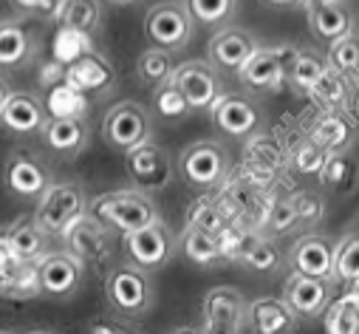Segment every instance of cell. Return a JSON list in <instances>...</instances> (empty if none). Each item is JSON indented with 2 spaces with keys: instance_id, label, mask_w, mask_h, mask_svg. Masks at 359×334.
<instances>
[{
  "instance_id": "34",
  "label": "cell",
  "mask_w": 359,
  "mask_h": 334,
  "mask_svg": "<svg viewBox=\"0 0 359 334\" xmlns=\"http://www.w3.org/2000/svg\"><path fill=\"white\" fill-rule=\"evenodd\" d=\"M328 68L325 54H320L317 48H297L292 68H289V82L294 86V91L309 94V88L314 86V79Z\"/></svg>"
},
{
  "instance_id": "38",
  "label": "cell",
  "mask_w": 359,
  "mask_h": 334,
  "mask_svg": "<svg viewBox=\"0 0 359 334\" xmlns=\"http://www.w3.org/2000/svg\"><path fill=\"white\" fill-rule=\"evenodd\" d=\"M286 161L283 156V147L272 139V136H249V147H246V164L257 167V171H266V173H275L278 167Z\"/></svg>"
},
{
  "instance_id": "30",
  "label": "cell",
  "mask_w": 359,
  "mask_h": 334,
  "mask_svg": "<svg viewBox=\"0 0 359 334\" xmlns=\"http://www.w3.org/2000/svg\"><path fill=\"white\" fill-rule=\"evenodd\" d=\"M235 261L243 264V267L252 269V272L269 275V272L278 269L280 253H278L275 243L269 241V238H263V235L246 229V232H243V241H241V246H238V253H235Z\"/></svg>"
},
{
  "instance_id": "22",
  "label": "cell",
  "mask_w": 359,
  "mask_h": 334,
  "mask_svg": "<svg viewBox=\"0 0 359 334\" xmlns=\"http://www.w3.org/2000/svg\"><path fill=\"white\" fill-rule=\"evenodd\" d=\"M331 249L334 243L325 235H317V232L300 235L289 246V267L292 272H300V275L331 278Z\"/></svg>"
},
{
  "instance_id": "17",
  "label": "cell",
  "mask_w": 359,
  "mask_h": 334,
  "mask_svg": "<svg viewBox=\"0 0 359 334\" xmlns=\"http://www.w3.org/2000/svg\"><path fill=\"white\" fill-rule=\"evenodd\" d=\"M40 136L48 150H54L62 159H71L91 145V125H88L85 116H76V114H57L43 122Z\"/></svg>"
},
{
  "instance_id": "12",
  "label": "cell",
  "mask_w": 359,
  "mask_h": 334,
  "mask_svg": "<svg viewBox=\"0 0 359 334\" xmlns=\"http://www.w3.org/2000/svg\"><path fill=\"white\" fill-rule=\"evenodd\" d=\"M204 331L235 334L246 328V300L235 286H212L201 300Z\"/></svg>"
},
{
  "instance_id": "19",
  "label": "cell",
  "mask_w": 359,
  "mask_h": 334,
  "mask_svg": "<svg viewBox=\"0 0 359 334\" xmlns=\"http://www.w3.org/2000/svg\"><path fill=\"white\" fill-rule=\"evenodd\" d=\"M46 119L48 108L37 94L29 91H9V97L0 105V125L15 136H37Z\"/></svg>"
},
{
  "instance_id": "48",
  "label": "cell",
  "mask_w": 359,
  "mask_h": 334,
  "mask_svg": "<svg viewBox=\"0 0 359 334\" xmlns=\"http://www.w3.org/2000/svg\"><path fill=\"white\" fill-rule=\"evenodd\" d=\"M9 91H12V88H9V82H6L4 76H0V105H4V100L9 97Z\"/></svg>"
},
{
  "instance_id": "25",
  "label": "cell",
  "mask_w": 359,
  "mask_h": 334,
  "mask_svg": "<svg viewBox=\"0 0 359 334\" xmlns=\"http://www.w3.org/2000/svg\"><path fill=\"white\" fill-rule=\"evenodd\" d=\"M353 91H356V76H348V74H339L334 68H325L314 86L309 88V97L323 108V111H342L348 108V102L353 100Z\"/></svg>"
},
{
  "instance_id": "23",
  "label": "cell",
  "mask_w": 359,
  "mask_h": 334,
  "mask_svg": "<svg viewBox=\"0 0 359 334\" xmlns=\"http://www.w3.org/2000/svg\"><path fill=\"white\" fill-rule=\"evenodd\" d=\"M246 328L257 334H289L297 328V314L283 298H257L246 303Z\"/></svg>"
},
{
  "instance_id": "15",
  "label": "cell",
  "mask_w": 359,
  "mask_h": 334,
  "mask_svg": "<svg viewBox=\"0 0 359 334\" xmlns=\"http://www.w3.org/2000/svg\"><path fill=\"white\" fill-rule=\"evenodd\" d=\"M4 182L6 187L18 196V199H26V201H37L40 193L54 182L51 179V171L46 167V161L34 153H26V150H15L6 164H4Z\"/></svg>"
},
{
  "instance_id": "26",
  "label": "cell",
  "mask_w": 359,
  "mask_h": 334,
  "mask_svg": "<svg viewBox=\"0 0 359 334\" xmlns=\"http://www.w3.org/2000/svg\"><path fill=\"white\" fill-rule=\"evenodd\" d=\"M4 238L18 264H37L48 253V241H51L32 218H20L18 224H12Z\"/></svg>"
},
{
  "instance_id": "11",
  "label": "cell",
  "mask_w": 359,
  "mask_h": 334,
  "mask_svg": "<svg viewBox=\"0 0 359 334\" xmlns=\"http://www.w3.org/2000/svg\"><path fill=\"white\" fill-rule=\"evenodd\" d=\"M170 79L175 82V88L184 94L190 111H207L224 94L221 74L210 60H184V62H178L172 68Z\"/></svg>"
},
{
  "instance_id": "41",
  "label": "cell",
  "mask_w": 359,
  "mask_h": 334,
  "mask_svg": "<svg viewBox=\"0 0 359 334\" xmlns=\"http://www.w3.org/2000/svg\"><path fill=\"white\" fill-rule=\"evenodd\" d=\"M187 224H196V227H201V229H207V232H221L226 224H232L229 221V215H226V210L218 204V201H210V199H201L198 204H196V210L190 213V221Z\"/></svg>"
},
{
  "instance_id": "13",
  "label": "cell",
  "mask_w": 359,
  "mask_h": 334,
  "mask_svg": "<svg viewBox=\"0 0 359 334\" xmlns=\"http://www.w3.org/2000/svg\"><path fill=\"white\" fill-rule=\"evenodd\" d=\"M207 111L212 116V125L221 133L235 136V139H249L260 128V108L246 94H226L224 91Z\"/></svg>"
},
{
  "instance_id": "46",
  "label": "cell",
  "mask_w": 359,
  "mask_h": 334,
  "mask_svg": "<svg viewBox=\"0 0 359 334\" xmlns=\"http://www.w3.org/2000/svg\"><path fill=\"white\" fill-rule=\"evenodd\" d=\"M88 331H94V334H111V331H125V323H116V326H111V323H91V326H88Z\"/></svg>"
},
{
  "instance_id": "4",
  "label": "cell",
  "mask_w": 359,
  "mask_h": 334,
  "mask_svg": "<svg viewBox=\"0 0 359 334\" xmlns=\"http://www.w3.org/2000/svg\"><path fill=\"white\" fill-rule=\"evenodd\" d=\"M105 298H108L111 309L119 317L139 320L156 303V283H153V278H150L147 269H142L136 264H122V267H116L108 275V281H105Z\"/></svg>"
},
{
  "instance_id": "31",
  "label": "cell",
  "mask_w": 359,
  "mask_h": 334,
  "mask_svg": "<svg viewBox=\"0 0 359 334\" xmlns=\"http://www.w3.org/2000/svg\"><path fill=\"white\" fill-rule=\"evenodd\" d=\"M331 278L337 283H356L359 281V235L348 229L331 249Z\"/></svg>"
},
{
  "instance_id": "20",
  "label": "cell",
  "mask_w": 359,
  "mask_h": 334,
  "mask_svg": "<svg viewBox=\"0 0 359 334\" xmlns=\"http://www.w3.org/2000/svg\"><path fill=\"white\" fill-rule=\"evenodd\" d=\"M51 20L62 34L94 40L102 26V0H57Z\"/></svg>"
},
{
  "instance_id": "3",
  "label": "cell",
  "mask_w": 359,
  "mask_h": 334,
  "mask_svg": "<svg viewBox=\"0 0 359 334\" xmlns=\"http://www.w3.org/2000/svg\"><path fill=\"white\" fill-rule=\"evenodd\" d=\"M88 193L79 182H51L34 207L32 221L48 235V238H60L79 215L88 213Z\"/></svg>"
},
{
  "instance_id": "2",
  "label": "cell",
  "mask_w": 359,
  "mask_h": 334,
  "mask_svg": "<svg viewBox=\"0 0 359 334\" xmlns=\"http://www.w3.org/2000/svg\"><path fill=\"white\" fill-rule=\"evenodd\" d=\"M297 46H255L238 65V82L252 94H278L289 82V68Z\"/></svg>"
},
{
  "instance_id": "40",
  "label": "cell",
  "mask_w": 359,
  "mask_h": 334,
  "mask_svg": "<svg viewBox=\"0 0 359 334\" xmlns=\"http://www.w3.org/2000/svg\"><path fill=\"white\" fill-rule=\"evenodd\" d=\"M317 176L323 179V185H328L334 190L348 187V182H351V161H348V156L345 153H325Z\"/></svg>"
},
{
  "instance_id": "7",
  "label": "cell",
  "mask_w": 359,
  "mask_h": 334,
  "mask_svg": "<svg viewBox=\"0 0 359 334\" xmlns=\"http://www.w3.org/2000/svg\"><path fill=\"white\" fill-rule=\"evenodd\" d=\"M122 246H125L128 261L147 269V272H158L175 255V238H172V232L167 229V224L161 218L153 221V224H144L139 229L125 232Z\"/></svg>"
},
{
  "instance_id": "37",
  "label": "cell",
  "mask_w": 359,
  "mask_h": 334,
  "mask_svg": "<svg viewBox=\"0 0 359 334\" xmlns=\"http://www.w3.org/2000/svg\"><path fill=\"white\" fill-rule=\"evenodd\" d=\"M153 111L167 119V122H175V119H184L190 114V105L184 100V94L175 88V82L167 76L161 79L158 86H153Z\"/></svg>"
},
{
  "instance_id": "45",
  "label": "cell",
  "mask_w": 359,
  "mask_h": 334,
  "mask_svg": "<svg viewBox=\"0 0 359 334\" xmlns=\"http://www.w3.org/2000/svg\"><path fill=\"white\" fill-rule=\"evenodd\" d=\"M18 261H15V255L9 253V246H6V238L0 235V292H6L9 289V283H12V278H15V272H18Z\"/></svg>"
},
{
  "instance_id": "49",
  "label": "cell",
  "mask_w": 359,
  "mask_h": 334,
  "mask_svg": "<svg viewBox=\"0 0 359 334\" xmlns=\"http://www.w3.org/2000/svg\"><path fill=\"white\" fill-rule=\"evenodd\" d=\"M111 4H116V6H130V4H136V0H111Z\"/></svg>"
},
{
  "instance_id": "42",
  "label": "cell",
  "mask_w": 359,
  "mask_h": 334,
  "mask_svg": "<svg viewBox=\"0 0 359 334\" xmlns=\"http://www.w3.org/2000/svg\"><path fill=\"white\" fill-rule=\"evenodd\" d=\"M289 201H292V207H294V213H297V221H300V224L314 227V224H320V221H323V215H325V204H323V199H320L317 193L300 190V193L289 196Z\"/></svg>"
},
{
  "instance_id": "33",
  "label": "cell",
  "mask_w": 359,
  "mask_h": 334,
  "mask_svg": "<svg viewBox=\"0 0 359 334\" xmlns=\"http://www.w3.org/2000/svg\"><path fill=\"white\" fill-rule=\"evenodd\" d=\"M187 15L193 23L207 26V29H221L226 26L235 12H238V0H182Z\"/></svg>"
},
{
  "instance_id": "27",
  "label": "cell",
  "mask_w": 359,
  "mask_h": 334,
  "mask_svg": "<svg viewBox=\"0 0 359 334\" xmlns=\"http://www.w3.org/2000/svg\"><path fill=\"white\" fill-rule=\"evenodd\" d=\"M34 48V34L20 20H0V68H23Z\"/></svg>"
},
{
  "instance_id": "29",
  "label": "cell",
  "mask_w": 359,
  "mask_h": 334,
  "mask_svg": "<svg viewBox=\"0 0 359 334\" xmlns=\"http://www.w3.org/2000/svg\"><path fill=\"white\" fill-rule=\"evenodd\" d=\"M323 326L328 334H356L359 331V292L356 283L351 286V292L331 298L325 303V309L320 312Z\"/></svg>"
},
{
  "instance_id": "6",
  "label": "cell",
  "mask_w": 359,
  "mask_h": 334,
  "mask_svg": "<svg viewBox=\"0 0 359 334\" xmlns=\"http://www.w3.org/2000/svg\"><path fill=\"white\" fill-rule=\"evenodd\" d=\"M125 167H128V176L133 182V187L147 193V196L167 190L172 176H175V164H172L170 153L150 139L125 153Z\"/></svg>"
},
{
  "instance_id": "10",
  "label": "cell",
  "mask_w": 359,
  "mask_h": 334,
  "mask_svg": "<svg viewBox=\"0 0 359 334\" xmlns=\"http://www.w3.org/2000/svg\"><path fill=\"white\" fill-rule=\"evenodd\" d=\"M144 37L150 46L167 48V51H182L193 40V20L178 0L156 4L144 18Z\"/></svg>"
},
{
  "instance_id": "44",
  "label": "cell",
  "mask_w": 359,
  "mask_h": 334,
  "mask_svg": "<svg viewBox=\"0 0 359 334\" xmlns=\"http://www.w3.org/2000/svg\"><path fill=\"white\" fill-rule=\"evenodd\" d=\"M9 6L23 18H51L57 0H9Z\"/></svg>"
},
{
  "instance_id": "8",
  "label": "cell",
  "mask_w": 359,
  "mask_h": 334,
  "mask_svg": "<svg viewBox=\"0 0 359 334\" xmlns=\"http://www.w3.org/2000/svg\"><path fill=\"white\" fill-rule=\"evenodd\" d=\"M153 133V119L147 114L144 105L133 102V100H125V102H116L105 111V119H102V139L119 150V153H128L130 147L147 142Z\"/></svg>"
},
{
  "instance_id": "35",
  "label": "cell",
  "mask_w": 359,
  "mask_h": 334,
  "mask_svg": "<svg viewBox=\"0 0 359 334\" xmlns=\"http://www.w3.org/2000/svg\"><path fill=\"white\" fill-rule=\"evenodd\" d=\"M325 48H328L325 51L328 68H334L339 74H348V76H356V68H359V37H356V26L348 29L334 43H328Z\"/></svg>"
},
{
  "instance_id": "14",
  "label": "cell",
  "mask_w": 359,
  "mask_h": 334,
  "mask_svg": "<svg viewBox=\"0 0 359 334\" xmlns=\"http://www.w3.org/2000/svg\"><path fill=\"white\" fill-rule=\"evenodd\" d=\"M65 79L76 94H111L116 88V68L105 54L88 48L68 62Z\"/></svg>"
},
{
  "instance_id": "1",
  "label": "cell",
  "mask_w": 359,
  "mask_h": 334,
  "mask_svg": "<svg viewBox=\"0 0 359 334\" xmlns=\"http://www.w3.org/2000/svg\"><path fill=\"white\" fill-rule=\"evenodd\" d=\"M88 213L97 221H102L111 232H119V235L161 218L156 201L136 187L133 190H111V193L97 196L94 201H88Z\"/></svg>"
},
{
  "instance_id": "50",
  "label": "cell",
  "mask_w": 359,
  "mask_h": 334,
  "mask_svg": "<svg viewBox=\"0 0 359 334\" xmlns=\"http://www.w3.org/2000/svg\"><path fill=\"white\" fill-rule=\"evenodd\" d=\"M306 4H311V0H303V6H306Z\"/></svg>"
},
{
  "instance_id": "21",
  "label": "cell",
  "mask_w": 359,
  "mask_h": 334,
  "mask_svg": "<svg viewBox=\"0 0 359 334\" xmlns=\"http://www.w3.org/2000/svg\"><path fill=\"white\" fill-rule=\"evenodd\" d=\"M255 37L246 29L238 26H221L207 46V60L218 68V71H238V65L252 54L255 48Z\"/></svg>"
},
{
  "instance_id": "9",
  "label": "cell",
  "mask_w": 359,
  "mask_h": 334,
  "mask_svg": "<svg viewBox=\"0 0 359 334\" xmlns=\"http://www.w3.org/2000/svg\"><path fill=\"white\" fill-rule=\"evenodd\" d=\"M65 253H71L82 267H100L114 255V235L111 229L97 221L91 213L79 215L62 235Z\"/></svg>"
},
{
  "instance_id": "18",
  "label": "cell",
  "mask_w": 359,
  "mask_h": 334,
  "mask_svg": "<svg viewBox=\"0 0 359 334\" xmlns=\"http://www.w3.org/2000/svg\"><path fill=\"white\" fill-rule=\"evenodd\" d=\"M280 298L289 303V309L297 314V320L320 317V312L325 309V303L334 298V286H331V278L292 272Z\"/></svg>"
},
{
  "instance_id": "39",
  "label": "cell",
  "mask_w": 359,
  "mask_h": 334,
  "mask_svg": "<svg viewBox=\"0 0 359 334\" xmlns=\"http://www.w3.org/2000/svg\"><path fill=\"white\" fill-rule=\"evenodd\" d=\"M297 213L292 207L289 199H272V204L266 207V215H263V227H269L275 235H286L297 227Z\"/></svg>"
},
{
  "instance_id": "16",
  "label": "cell",
  "mask_w": 359,
  "mask_h": 334,
  "mask_svg": "<svg viewBox=\"0 0 359 334\" xmlns=\"http://www.w3.org/2000/svg\"><path fill=\"white\" fill-rule=\"evenodd\" d=\"M34 272H37V286H40V295H48V298H71L76 289H79V281H82V264L71 255V253H48L34 264Z\"/></svg>"
},
{
  "instance_id": "47",
  "label": "cell",
  "mask_w": 359,
  "mask_h": 334,
  "mask_svg": "<svg viewBox=\"0 0 359 334\" xmlns=\"http://www.w3.org/2000/svg\"><path fill=\"white\" fill-rule=\"evenodd\" d=\"M266 6H272V9H294V6H300L303 0H263Z\"/></svg>"
},
{
  "instance_id": "36",
  "label": "cell",
  "mask_w": 359,
  "mask_h": 334,
  "mask_svg": "<svg viewBox=\"0 0 359 334\" xmlns=\"http://www.w3.org/2000/svg\"><path fill=\"white\" fill-rule=\"evenodd\" d=\"M175 68V60H172V51L167 48H158V46H150L139 54L136 60V76L144 82V86H158L161 79H167Z\"/></svg>"
},
{
  "instance_id": "32",
  "label": "cell",
  "mask_w": 359,
  "mask_h": 334,
  "mask_svg": "<svg viewBox=\"0 0 359 334\" xmlns=\"http://www.w3.org/2000/svg\"><path fill=\"white\" fill-rule=\"evenodd\" d=\"M182 249H184L187 261H193L196 267H212V264L224 261L215 232H207V229H201L196 224H187V229L182 235Z\"/></svg>"
},
{
  "instance_id": "5",
  "label": "cell",
  "mask_w": 359,
  "mask_h": 334,
  "mask_svg": "<svg viewBox=\"0 0 359 334\" xmlns=\"http://www.w3.org/2000/svg\"><path fill=\"white\" fill-rule=\"evenodd\" d=\"M229 171H232L229 150L212 139L193 142L178 156V173H182L187 185H196V187H221Z\"/></svg>"
},
{
  "instance_id": "43",
  "label": "cell",
  "mask_w": 359,
  "mask_h": 334,
  "mask_svg": "<svg viewBox=\"0 0 359 334\" xmlns=\"http://www.w3.org/2000/svg\"><path fill=\"white\" fill-rule=\"evenodd\" d=\"M323 159H325V150L320 147V145H314L311 139H303V142H297V147L292 150V164L297 167L300 173H317L320 171V164H323Z\"/></svg>"
},
{
  "instance_id": "24",
  "label": "cell",
  "mask_w": 359,
  "mask_h": 334,
  "mask_svg": "<svg viewBox=\"0 0 359 334\" xmlns=\"http://www.w3.org/2000/svg\"><path fill=\"white\" fill-rule=\"evenodd\" d=\"M309 9V29L317 43L328 46L337 37H342L348 29H353V15L342 0H311L306 4Z\"/></svg>"
},
{
  "instance_id": "28",
  "label": "cell",
  "mask_w": 359,
  "mask_h": 334,
  "mask_svg": "<svg viewBox=\"0 0 359 334\" xmlns=\"http://www.w3.org/2000/svg\"><path fill=\"white\" fill-rule=\"evenodd\" d=\"M309 139L320 145L325 153H345L348 145L353 142V125H348V114L342 111H323Z\"/></svg>"
}]
</instances>
